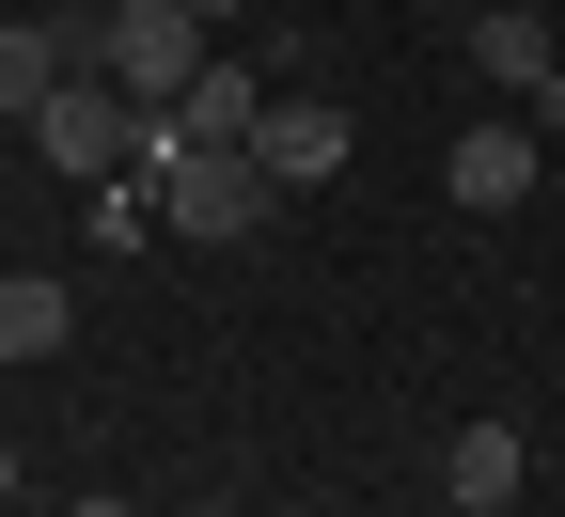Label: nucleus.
Returning a JSON list of instances; mask_svg holds the SVG:
<instances>
[{
    "mask_svg": "<svg viewBox=\"0 0 565 517\" xmlns=\"http://www.w3.org/2000/svg\"><path fill=\"white\" fill-rule=\"evenodd\" d=\"M141 173H158L173 236H267V219H282V189H267L252 141H221V158H204V141H173V126H158V158H141Z\"/></svg>",
    "mask_w": 565,
    "mask_h": 517,
    "instance_id": "nucleus-1",
    "label": "nucleus"
},
{
    "mask_svg": "<svg viewBox=\"0 0 565 517\" xmlns=\"http://www.w3.org/2000/svg\"><path fill=\"white\" fill-rule=\"evenodd\" d=\"M204 63H221V32H204L189 0H126V17H110V79H126L141 110H173Z\"/></svg>",
    "mask_w": 565,
    "mask_h": 517,
    "instance_id": "nucleus-2",
    "label": "nucleus"
},
{
    "mask_svg": "<svg viewBox=\"0 0 565 517\" xmlns=\"http://www.w3.org/2000/svg\"><path fill=\"white\" fill-rule=\"evenodd\" d=\"M534 158H550V141H534V110H519V126H456L440 189H456L471 219H503V204H534Z\"/></svg>",
    "mask_w": 565,
    "mask_h": 517,
    "instance_id": "nucleus-3",
    "label": "nucleus"
},
{
    "mask_svg": "<svg viewBox=\"0 0 565 517\" xmlns=\"http://www.w3.org/2000/svg\"><path fill=\"white\" fill-rule=\"evenodd\" d=\"M471 79H487V95H519V110L565 79V47H550V17H534V0H487V17H471Z\"/></svg>",
    "mask_w": 565,
    "mask_h": 517,
    "instance_id": "nucleus-4",
    "label": "nucleus"
},
{
    "mask_svg": "<svg viewBox=\"0 0 565 517\" xmlns=\"http://www.w3.org/2000/svg\"><path fill=\"white\" fill-rule=\"evenodd\" d=\"M252 158H267V189H330V173H345V110H330V95H267Z\"/></svg>",
    "mask_w": 565,
    "mask_h": 517,
    "instance_id": "nucleus-5",
    "label": "nucleus"
},
{
    "mask_svg": "<svg viewBox=\"0 0 565 517\" xmlns=\"http://www.w3.org/2000/svg\"><path fill=\"white\" fill-rule=\"evenodd\" d=\"M440 486H456L471 517H519V486H534V439H519V423H456V455H440Z\"/></svg>",
    "mask_w": 565,
    "mask_h": 517,
    "instance_id": "nucleus-6",
    "label": "nucleus"
},
{
    "mask_svg": "<svg viewBox=\"0 0 565 517\" xmlns=\"http://www.w3.org/2000/svg\"><path fill=\"white\" fill-rule=\"evenodd\" d=\"M63 79H79V47H63V17H0V126H32Z\"/></svg>",
    "mask_w": 565,
    "mask_h": 517,
    "instance_id": "nucleus-7",
    "label": "nucleus"
},
{
    "mask_svg": "<svg viewBox=\"0 0 565 517\" xmlns=\"http://www.w3.org/2000/svg\"><path fill=\"white\" fill-rule=\"evenodd\" d=\"M158 126H173V141H204V158H221V141H252V126H267V79H252V63H204V79H189V95H173Z\"/></svg>",
    "mask_w": 565,
    "mask_h": 517,
    "instance_id": "nucleus-8",
    "label": "nucleus"
},
{
    "mask_svg": "<svg viewBox=\"0 0 565 517\" xmlns=\"http://www.w3.org/2000/svg\"><path fill=\"white\" fill-rule=\"evenodd\" d=\"M63 330H79V299H63L47 267H17V282H0V360H63Z\"/></svg>",
    "mask_w": 565,
    "mask_h": 517,
    "instance_id": "nucleus-9",
    "label": "nucleus"
},
{
    "mask_svg": "<svg viewBox=\"0 0 565 517\" xmlns=\"http://www.w3.org/2000/svg\"><path fill=\"white\" fill-rule=\"evenodd\" d=\"M534 141H565V79H550V95H534Z\"/></svg>",
    "mask_w": 565,
    "mask_h": 517,
    "instance_id": "nucleus-10",
    "label": "nucleus"
},
{
    "mask_svg": "<svg viewBox=\"0 0 565 517\" xmlns=\"http://www.w3.org/2000/svg\"><path fill=\"white\" fill-rule=\"evenodd\" d=\"M0 502H17V439H0Z\"/></svg>",
    "mask_w": 565,
    "mask_h": 517,
    "instance_id": "nucleus-11",
    "label": "nucleus"
},
{
    "mask_svg": "<svg viewBox=\"0 0 565 517\" xmlns=\"http://www.w3.org/2000/svg\"><path fill=\"white\" fill-rule=\"evenodd\" d=\"M189 17H204V32H221V17H236V0H189Z\"/></svg>",
    "mask_w": 565,
    "mask_h": 517,
    "instance_id": "nucleus-12",
    "label": "nucleus"
},
{
    "mask_svg": "<svg viewBox=\"0 0 565 517\" xmlns=\"http://www.w3.org/2000/svg\"><path fill=\"white\" fill-rule=\"evenodd\" d=\"M204 517H252V502H204Z\"/></svg>",
    "mask_w": 565,
    "mask_h": 517,
    "instance_id": "nucleus-13",
    "label": "nucleus"
},
{
    "mask_svg": "<svg viewBox=\"0 0 565 517\" xmlns=\"http://www.w3.org/2000/svg\"><path fill=\"white\" fill-rule=\"evenodd\" d=\"M79 517H126V502H79Z\"/></svg>",
    "mask_w": 565,
    "mask_h": 517,
    "instance_id": "nucleus-14",
    "label": "nucleus"
},
{
    "mask_svg": "<svg viewBox=\"0 0 565 517\" xmlns=\"http://www.w3.org/2000/svg\"><path fill=\"white\" fill-rule=\"evenodd\" d=\"M95 17H126V0H95Z\"/></svg>",
    "mask_w": 565,
    "mask_h": 517,
    "instance_id": "nucleus-15",
    "label": "nucleus"
}]
</instances>
